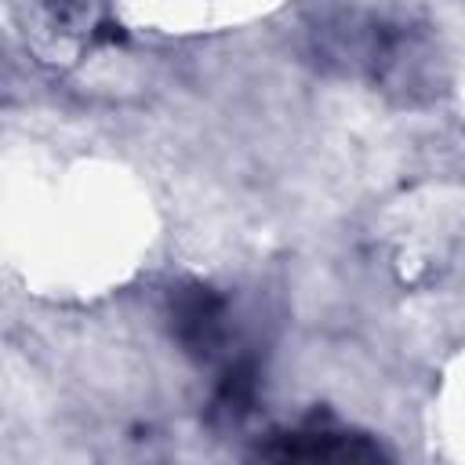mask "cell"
Wrapping results in <instances>:
<instances>
[{
    "mask_svg": "<svg viewBox=\"0 0 465 465\" xmlns=\"http://www.w3.org/2000/svg\"><path fill=\"white\" fill-rule=\"evenodd\" d=\"M258 454L280 458V461H287V458H294V461H371V458H381V447L371 443L367 436L320 429V432H287V436H276V443L262 447Z\"/></svg>",
    "mask_w": 465,
    "mask_h": 465,
    "instance_id": "cell-2",
    "label": "cell"
},
{
    "mask_svg": "<svg viewBox=\"0 0 465 465\" xmlns=\"http://www.w3.org/2000/svg\"><path fill=\"white\" fill-rule=\"evenodd\" d=\"M316 51L323 62L363 76L374 91L400 102H425L443 91V54L425 25L371 11L323 18Z\"/></svg>",
    "mask_w": 465,
    "mask_h": 465,
    "instance_id": "cell-1",
    "label": "cell"
},
{
    "mask_svg": "<svg viewBox=\"0 0 465 465\" xmlns=\"http://www.w3.org/2000/svg\"><path fill=\"white\" fill-rule=\"evenodd\" d=\"M174 334L178 341L196 352L211 356L225 338V309L207 287H189L174 298Z\"/></svg>",
    "mask_w": 465,
    "mask_h": 465,
    "instance_id": "cell-3",
    "label": "cell"
}]
</instances>
